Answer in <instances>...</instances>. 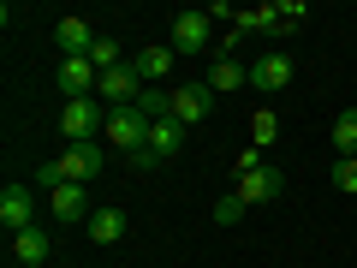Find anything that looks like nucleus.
<instances>
[{"label": "nucleus", "mask_w": 357, "mask_h": 268, "mask_svg": "<svg viewBox=\"0 0 357 268\" xmlns=\"http://www.w3.org/2000/svg\"><path fill=\"white\" fill-rule=\"evenodd\" d=\"M107 114H114V107H107L102 96H72V102H60V131L72 143H96L107 131Z\"/></svg>", "instance_id": "obj_1"}, {"label": "nucleus", "mask_w": 357, "mask_h": 268, "mask_svg": "<svg viewBox=\"0 0 357 268\" xmlns=\"http://www.w3.org/2000/svg\"><path fill=\"white\" fill-rule=\"evenodd\" d=\"M333 191L357 197V155H340V161H333Z\"/></svg>", "instance_id": "obj_21"}, {"label": "nucleus", "mask_w": 357, "mask_h": 268, "mask_svg": "<svg viewBox=\"0 0 357 268\" xmlns=\"http://www.w3.org/2000/svg\"><path fill=\"white\" fill-rule=\"evenodd\" d=\"M54 221L60 227H72V221H89L96 209H89V185H54Z\"/></svg>", "instance_id": "obj_11"}, {"label": "nucleus", "mask_w": 357, "mask_h": 268, "mask_svg": "<svg viewBox=\"0 0 357 268\" xmlns=\"http://www.w3.org/2000/svg\"><path fill=\"white\" fill-rule=\"evenodd\" d=\"M244 209H250V203H244L238 191H227V197L215 203V221H220V227H238V221H244Z\"/></svg>", "instance_id": "obj_22"}, {"label": "nucleus", "mask_w": 357, "mask_h": 268, "mask_svg": "<svg viewBox=\"0 0 357 268\" xmlns=\"http://www.w3.org/2000/svg\"><path fill=\"white\" fill-rule=\"evenodd\" d=\"M60 54H89L96 48V30H89V18H60Z\"/></svg>", "instance_id": "obj_16"}, {"label": "nucleus", "mask_w": 357, "mask_h": 268, "mask_svg": "<svg viewBox=\"0 0 357 268\" xmlns=\"http://www.w3.org/2000/svg\"><path fill=\"white\" fill-rule=\"evenodd\" d=\"M292 84V60H286L280 48L262 54V60H250V89H262V96H274V89Z\"/></svg>", "instance_id": "obj_10"}, {"label": "nucleus", "mask_w": 357, "mask_h": 268, "mask_svg": "<svg viewBox=\"0 0 357 268\" xmlns=\"http://www.w3.org/2000/svg\"><path fill=\"white\" fill-rule=\"evenodd\" d=\"M96 96H102L107 107H131L143 96V77L131 72V66H114V72H102V84H96Z\"/></svg>", "instance_id": "obj_9"}, {"label": "nucleus", "mask_w": 357, "mask_h": 268, "mask_svg": "<svg viewBox=\"0 0 357 268\" xmlns=\"http://www.w3.org/2000/svg\"><path fill=\"white\" fill-rule=\"evenodd\" d=\"M131 107H137V114L155 126V119H167V114H173V89H161V84H143V96H137Z\"/></svg>", "instance_id": "obj_18"}, {"label": "nucleus", "mask_w": 357, "mask_h": 268, "mask_svg": "<svg viewBox=\"0 0 357 268\" xmlns=\"http://www.w3.org/2000/svg\"><path fill=\"white\" fill-rule=\"evenodd\" d=\"M84 227H89V239H96V244H119V239H126V215H119V209H96Z\"/></svg>", "instance_id": "obj_17"}, {"label": "nucleus", "mask_w": 357, "mask_h": 268, "mask_svg": "<svg viewBox=\"0 0 357 268\" xmlns=\"http://www.w3.org/2000/svg\"><path fill=\"white\" fill-rule=\"evenodd\" d=\"M102 167H107L102 143H66V149H60V179H66V185H89V179H102Z\"/></svg>", "instance_id": "obj_3"}, {"label": "nucleus", "mask_w": 357, "mask_h": 268, "mask_svg": "<svg viewBox=\"0 0 357 268\" xmlns=\"http://www.w3.org/2000/svg\"><path fill=\"white\" fill-rule=\"evenodd\" d=\"M178 149H185V126H178V119H155L149 126V155L155 161H173Z\"/></svg>", "instance_id": "obj_15"}, {"label": "nucleus", "mask_w": 357, "mask_h": 268, "mask_svg": "<svg viewBox=\"0 0 357 268\" xmlns=\"http://www.w3.org/2000/svg\"><path fill=\"white\" fill-rule=\"evenodd\" d=\"M203 84L215 89V96H227V89H244V84H250V66H244L238 54H220V60L208 66V77H203Z\"/></svg>", "instance_id": "obj_14"}, {"label": "nucleus", "mask_w": 357, "mask_h": 268, "mask_svg": "<svg viewBox=\"0 0 357 268\" xmlns=\"http://www.w3.org/2000/svg\"><path fill=\"white\" fill-rule=\"evenodd\" d=\"M208 107H215V89H208V84H178L173 89V114H167V119H178V126L191 131V126L208 119Z\"/></svg>", "instance_id": "obj_5"}, {"label": "nucleus", "mask_w": 357, "mask_h": 268, "mask_svg": "<svg viewBox=\"0 0 357 268\" xmlns=\"http://www.w3.org/2000/svg\"><path fill=\"white\" fill-rule=\"evenodd\" d=\"M0 227L6 232L36 227V191H30V185H6V191H0Z\"/></svg>", "instance_id": "obj_7"}, {"label": "nucleus", "mask_w": 357, "mask_h": 268, "mask_svg": "<svg viewBox=\"0 0 357 268\" xmlns=\"http://www.w3.org/2000/svg\"><path fill=\"white\" fill-rule=\"evenodd\" d=\"M238 197L250 209H262V203H274V197H286V173L274 161H256V167H244L238 173Z\"/></svg>", "instance_id": "obj_2"}, {"label": "nucleus", "mask_w": 357, "mask_h": 268, "mask_svg": "<svg viewBox=\"0 0 357 268\" xmlns=\"http://www.w3.org/2000/svg\"><path fill=\"white\" fill-rule=\"evenodd\" d=\"M36 185H48V191H54V185H66V179H60V161H42V167H36Z\"/></svg>", "instance_id": "obj_25"}, {"label": "nucleus", "mask_w": 357, "mask_h": 268, "mask_svg": "<svg viewBox=\"0 0 357 268\" xmlns=\"http://www.w3.org/2000/svg\"><path fill=\"white\" fill-rule=\"evenodd\" d=\"M173 60H178V54H173V42H149V48H143L137 60H131V72H137L143 84H161V77L173 72Z\"/></svg>", "instance_id": "obj_13"}, {"label": "nucleus", "mask_w": 357, "mask_h": 268, "mask_svg": "<svg viewBox=\"0 0 357 268\" xmlns=\"http://www.w3.org/2000/svg\"><path fill=\"white\" fill-rule=\"evenodd\" d=\"M333 149H340V155H357V107H345V114L333 119Z\"/></svg>", "instance_id": "obj_19"}, {"label": "nucleus", "mask_w": 357, "mask_h": 268, "mask_svg": "<svg viewBox=\"0 0 357 268\" xmlns=\"http://www.w3.org/2000/svg\"><path fill=\"white\" fill-rule=\"evenodd\" d=\"M215 42L208 13H173V54H203Z\"/></svg>", "instance_id": "obj_6"}, {"label": "nucleus", "mask_w": 357, "mask_h": 268, "mask_svg": "<svg viewBox=\"0 0 357 268\" xmlns=\"http://www.w3.org/2000/svg\"><path fill=\"white\" fill-rule=\"evenodd\" d=\"M96 84H102V72H96L89 54H60V89H66V102H72V96H96Z\"/></svg>", "instance_id": "obj_8"}, {"label": "nucleus", "mask_w": 357, "mask_h": 268, "mask_svg": "<svg viewBox=\"0 0 357 268\" xmlns=\"http://www.w3.org/2000/svg\"><path fill=\"white\" fill-rule=\"evenodd\" d=\"M274 137H280V119H274V114H256V126H250V149H268Z\"/></svg>", "instance_id": "obj_24"}, {"label": "nucleus", "mask_w": 357, "mask_h": 268, "mask_svg": "<svg viewBox=\"0 0 357 268\" xmlns=\"http://www.w3.org/2000/svg\"><path fill=\"white\" fill-rule=\"evenodd\" d=\"M274 6H280V30H274V36H292V30L310 18V6H304V0H274Z\"/></svg>", "instance_id": "obj_20"}, {"label": "nucleus", "mask_w": 357, "mask_h": 268, "mask_svg": "<svg viewBox=\"0 0 357 268\" xmlns=\"http://www.w3.org/2000/svg\"><path fill=\"white\" fill-rule=\"evenodd\" d=\"M89 60H96V72H114V66H119V42H114V36H96Z\"/></svg>", "instance_id": "obj_23"}, {"label": "nucleus", "mask_w": 357, "mask_h": 268, "mask_svg": "<svg viewBox=\"0 0 357 268\" xmlns=\"http://www.w3.org/2000/svg\"><path fill=\"white\" fill-rule=\"evenodd\" d=\"M13 256H18L24 268H42V262L54 256V232H48V227H24V232H13Z\"/></svg>", "instance_id": "obj_12"}, {"label": "nucleus", "mask_w": 357, "mask_h": 268, "mask_svg": "<svg viewBox=\"0 0 357 268\" xmlns=\"http://www.w3.org/2000/svg\"><path fill=\"white\" fill-rule=\"evenodd\" d=\"M107 143L126 149V155L149 149V119H143L137 107H114V114H107Z\"/></svg>", "instance_id": "obj_4"}]
</instances>
